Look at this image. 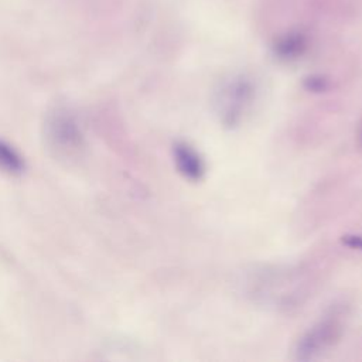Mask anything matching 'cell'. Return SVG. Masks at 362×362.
Returning a JSON list of instances; mask_svg holds the SVG:
<instances>
[{"label": "cell", "instance_id": "9", "mask_svg": "<svg viewBox=\"0 0 362 362\" xmlns=\"http://www.w3.org/2000/svg\"><path fill=\"white\" fill-rule=\"evenodd\" d=\"M359 139H361V144H362V127H361V136H359Z\"/></svg>", "mask_w": 362, "mask_h": 362}, {"label": "cell", "instance_id": "4", "mask_svg": "<svg viewBox=\"0 0 362 362\" xmlns=\"http://www.w3.org/2000/svg\"><path fill=\"white\" fill-rule=\"evenodd\" d=\"M173 157L177 171L189 181H201L205 175V163L198 151L185 141H177L173 146Z\"/></svg>", "mask_w": 362, "mask_h": 362}, {"label": "cell", "instance_id": "5", "mask_svg": "<svg viewBox=\"0 0 362 362\" xmlns=\"http://www.w3.org/2000/svg\"><path fill=\"white\" fill-rule=\"evenodd\" d=\"M27 170L24 156L8 141L0 139V173L10 177H20Z\"/></svg>", "mask_w": 362, "mask_h": 362}, {"label": "cell", "instance_id": "2", "mask_svg": "<svg viewBox=\"0 0 362 362\" xmlns=\"http://www.w3.org/2000/svg\"><path fill=\"white\" fill-rule=\"evenodd\" d=\"M253 96L255 88L249 79L238 76L226 82L218 92L215 102L221 122L228 127L236 126L250 106Z\"/></svg>", "mask_w": 362, "mask_h": 362}, {"label": "cell", "instance_id": "7", "mask_svg": "<svg viewBox=\"0 0 362 362\" xmlns=\"http://www.w3.org/2000/svg\"><path fill=\"white\" fill-rule=\"evenodd\" d=\"M325 83H324V79L322 78H311L310 79V89L313 90H322L325 89Z\"/></svg>", "mask_w": 362, "mask_h": 362}, {"label": "cell", "instance_id": "3", "mask_svg": "<svg viewBox=\"0 0 362 362\" xmlns=\"http://www.w3.org/2000/svg\"><path fill=\"white\" fill-rule=\"evenodd\" d=\"M342 334V325L335 315H328L304 332L296 344L294 358L311 361L329 349Z\"/></svg>", "mask_w": 362, "mask_h": 362}, {"label": "cell", "instance_id": "8", "mask_svg": "<svg viewBox=\"0 0 362 362\" xmlns=\"http://www.w3.org/2000/svg\"><path fill=\"white\" fill-rule=\"evenodd\" d=\"M348 239H349V240H346L348 245H351L354 247H358V249H362V238H359V236H348Z\"/></svg>", "mask_w": 362, "mask_h": 362}, {"label": "cell", "instance_id": "1", "mask_svg": "<svg viewBox=\"0 0 362 362\" xmlns=\"http://www.w3.org/2000/svg\"><path fill=\"white\" fill-rule=\"evenodd\" d=\"M42 134L47 148L64 161L79 158L86 147L82 124L66 105H55L45 113Z\"/></svg>", "mask_w": 362, "mask_h": 362}, {"label": "cell", "instance_id": "6", "mask_svg": "<svg viewBox=\"0 0 362 362\" xmlns=\"http://www.w3.org/2000/svg\"><path fill=\"white\" fill-rule=\"evenodd\" d=\"M307 47V40L300 33H290L279 38L274 44V54L284 61L298 58Z\"/></svg>", "mask_w": 362, "mask_h": 362}]
</instances>
